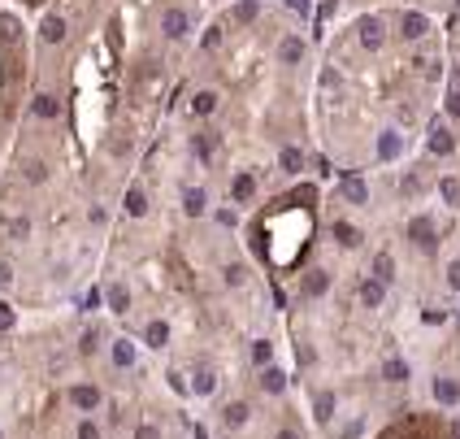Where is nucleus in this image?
<instances>
[{"label":"nucleus","mask_w":460,"mask_h":439,"mask_svg":"<svg viewBox=\"0 0 460 439\" xmlns=\"http://www.w3.org/2000/svg\"><path fill=\"white\" fill-rule=\"evenodd\" d=\"M425 148L430 153H439V157H448L452 148H456V139H452V131H448V122H430V131H425Z\"/></svg>","instance_id":"1"},{"label":"nucleus","mask_w":460,"mask_h":439,"mask_svg":"<svg viewBox=\"0 0 460 439\" xmlns=\"http://www.w3.org/2000/svg\"><path fill=\"white\" fill-rule=\"evenodd\" d=\"M408 239H413L417 248L430 252L434 243H439V231H434V222H430V218H413V222H408Z\"/></svg>","instance_id":"2"},{"label":"nucleus","mask_w":460,"mask_h":439,"mask_svg":"<svg viewBox=\"0 0 460 439\" xmlns=\"http://www.w3.org/2000/svg\"><path fill=\"white\" fill-rule=\"evenodd\" d=\"M425 31H430V18H425V13H417V9H404L400 13V35L404 40H421Z\"/></svg>","instance_id":"3"},{"label":"nucleus","mask_w":460,"mask_h":439,"mask_svg":"<svg viewBox=\"0 0 460 439\" xmlns=\"http://www.w3.org/2000/svg\"><path fill=\"white\" fill-rule=\"evenodd\" d=\"M187 13L183 9H166V13H161V31H166V40H183L187 35Z\"/></svg>","instance_id":"4"},{"label":"nucleus","mask_w":460,"mask_h":439,"mask_svg":"<svg viewBox=\"0 0 460 439\" xmlns=\"http://www.w3.org/2000/svg\"><path fill=\"white\" fill-rule=\"evenodd\" d=\"M404 153V135L396 131V126H391V131H382L378 135V161H396Z\"/></svg>","instance_id":"5"},{"label":"nucleus","mask_w":460,"mask_h":439,"mask_svg":"<svg viewBox=\"0 0 460 439\" xmlns=\"http://www.w3.org/2000/svg\"><path fill=\"white\" fill-rule=\"evenodd\" d=\"M260 18V0H235V9H230V26H248Z\"/></svg>","instance_id":"6"},{"label":"nucleus","mask_w":460,"mask_h":439,"mask_svg":"<svg viewBox=\"0 0 460 439\" xmlns=\"http://www.w3.org/2000/svg\"><path fill=\"white\" fill-rule=\"evenodd\" d=\"M70 404H74V409H96V404H100V392H96V387H87V383H74L70 387Z\"/></svg>","instance_id":"7"},{"label":"nucleus","mask_w":460,"mask_h":439,"mask_svg":"<svg viewBox=\"0 0 460 439\" xmlns=\"http://www.w3.org/2000/svg\"><path fill=\"white\" fill-rule=\"evenodd\" d=\"M356 31H360V44H365L369 53H373V48H382V40H387V35H382V22H378V18H360Z\"/></svg>","instance_id":"8"},{"label":"nucleus","mask_w":460,"mask_h":439,"mask_svg":"<svg viewBox=\"0 0 460 439\" xmlns=\"http://www.w3.org/2000/svg\"><path fill=\"white\" fill-rule=\"evenodd\" d=\"M326 287H330V274H326V270H308L300 291H304L308 300H317V296H326Z\"/></svg>","instance_id":"9"},{"label":"nucleus","mask_w":460,"mask_h":439,"mask_svg":"<svg viewBox=\"0 0 460 439\" xmlns=\"http://www.w3.org/2000/svg\"><path fill=\"white\" fill-rule=\"evenodd\" d=\"M339 191H343V196H348L352 205H369V187H365V183H360V178H356V174H343V183H339Z\"/></svg>","instance_id":"10"},{"label":"nucleus","mask_w":460,"mask_h":439,"mask_svg":"<svg viewBox=\"0 0 460 439\" xmlns=\"http://www.w3.org/2000/svg\"><path fill=\"white\" fill-rule=\"evenodd\" d=\"M278 61H283V66H295V61H304V40H300V35H287L283 44H278Z\"/></svg>","instance_id":"11"},{"label":"nucleus","mask_w":460,"mask_h":439,"mask_svg":"<svg viewBox=\"0 0 460 439\" xmlns=\"http://www.w3.org/2000/svg\"><path fill=\"white\" fill-rule=\"evenodd\" d=\"M218 144H222V139H218V131H200V135L191 139V153L200 157V161H213V153H218Z\"/></svg>","instance_id":"12"},{"label":"nucleus","mask_w":460,"mask_h":439,"mask_svg":"<svg viewBox=\"0 0 460 439\" xmlns=\"http://www.w3.org/2000/svg\"><path fill=\"white\" fill-rule=\"evenodd\" d=\"M183 209H187L191 218H200L204 209H209V191H204V187H187V191H183Z\"/></svg>","instance_id":"13"},{"label":"nucleus","mask_w":460,"mask_h":439,"mask_svg":"<svg viewBox=\"0 0 460 439\" xmlns=\"http://www.w3.org/2000/svg\"><path fill=\"white\" fill-rule=\"evenodd\" d=\"M434 400L439 404H460V383L456 379H434Z\"/></svg>","instance_id":"14"},{"label":"nucleus","mask_w":460,"mask_h":439,"mask_svg":"<svg viewBox=\"0 0 460 439\" xmlns=\"http://www.w3.org/2000/svg\"><path fill=\"white\" fill-rule=\"evenodd\" d=\"M382 296H387V287L378 283V279H365V283H360V304H365V309H378V304H382Z\"/></svg>","instance_id":"15"},{"label":"nucleus","mask_w":460,"mask_h":439,"mask_svg":"<svg viewBox=\"0 0 460 439\" xmlns=\"http://www.w3.org/2000/svg\"><path fill=\"white\" fill-rule=\"evenodd\" d=\"M105 300H109V309H113V313H126V309H130V291H126L122 283H109Z\"/></svg>","instance_id":"16"},{"label":"nucleus","mask_w":460,"mask_h":439,"mask_svg":"<svg viewBox=\"0 0 460 439\" xmlns=\"http://www.w3.org/2000/svg\"><path fill=\"white\" fill-rule=\"evenodd\" d=\"M373 279L382 283V287L396 279V261H391V252H378V257H373Z\"/></svg>","instance_id":"17"},{"label":"nucleus","mask_w":460,"mask_h":439,"mask_svg":"<svg viewBox=\"0 0 460 439\" xmlns=\"http://www.w3.org/2000/svg\"><path fill=\"white\" fill-rule=\"evenodd\" d=\"M113 365H118V370L135 365V344H130V339H118V344H113Z\"/></svg>","instance_id":"18"},{"label":"nucleus","mask_w":460,"mask_h":439,"mask_svg":"<svg viewBox=\"0 0 460 439\" xmlns=\"http://www.w3.org/2000/svg\"><path fill=\"white\" fill-rule=\"evenodd\" d=\"M30 113H35V118H57V113H61V101H57V96H35V105H30Z\"/></svg>","instance_id":"19"},{"label":"nucleus","mask_w":460,"mask_h":439,"mask_svg":"<svg viewBox=\"0 0 460 439\" xmlns=\"http://www.w3.org/2000/svg\"><path fill=\"white\" fill-rule=\"evenodd\" d=\"M143 339H148V348H166L170 344V327H166V322H148Z\"/></svg>","instance_id":"20"},{"label":"nucleus","mask_w":460,"mask_h":439,"mask_svg":"<svg viewBox=\"0 0 460 439\" xmlns=\"http://www.w3.org/2000/svg\"><path fill=\"white\" fill-rule=\"evenodd\" d=\"M252 191H256L252 174H235V187H230V196H235L239 205H248V200H252Z\"/></svg>","instance_id":"21"},{"label":"nucleus","mask_w":460,"mask_h":439,"mask_svg":"<svg viewBox=\"0 0 460 439\" xmlns=\"http://www.w3.org/2000/svg\"><path fill=\"white\" fill-rule=\"evenodd\" d=\"M39 40H44V44H61V40H65V22H61V18H44Z\"/></svg>","instance_id":"22"},{"label":"nucleus","mask_w":460,"mask_h":439,"mask_svg":"<svg viewBox=\"0 0 460 439\" xmlns=\"http://www.w3.org/2000/svg\"><path fill=\"white\" fill-rule=\"evenodd\" d=\"M313 413H317V422H330L335 418V392H317L313 396Z\"/></svg>","instance_id":"23"},{"label":"nucleus","mask_w":460,"mask_h":439,"mask_svg":"<svg viewBox=\"0 0 460 439\" xmlns=\"http://www.w3.org/2000/svg\"><path fill=\"white\" fill-rule=\"evenodd\" d=\"M382 379L387 383H404L408 379V361H404V356H391V361L382 365Z\"/></svg>","instance_id":"24"},{"label":"nucleus","mask_w":460,"mask_h":439,"mask_svg":"<svg viewBox=\"0 0 460 439\" xmlns=\"http://www.w3.org/2000/svg\"><path fill=\"white\" fill-rule=\"evenodd\" d=\"M222 422H226V427H243V422H248V404H243V400L226 404V409H222Z\"/></svg>","instance_id":"25"},{"label":"nucleus","mask_w":460,"mask_h":439,"mask_svg":"<svg viewBox=\"0 0 460 439\" xmlns=\"http://www.w3.org/2000/svg\"><path fill=\"white\" fill-rule=\"evenodd\" d=\"M126 214H130V218H143V214H148V196H143L139 187L126 191Z\"/></svg>","instance_id":"26"},{"label":"nucleus","mask_w":460,"mask_h":439,"mask_svg":"<svg viewBox=\"0 0 460 439\" xmlns=\"http://www.w3.org/2000/svg\"><path fill=\"white\" fill-rule=\"evenodd\" d=\"M260 387H265L269 396H278V392L287 387V374H283V370H274V365H265V379H260Z\"/></svg>","instance_id":"27"},{"label":"nucleus","mask_w":460,"mask_h":439,"mask_svg":"<svg viewBox=\"0 0 460 439\" xmlns=\"http://www.w3.org/2000/svg\"><path fill=\"white\" fill-rule=\"evenodd\" d=\"M278 166H283L287 174H300V170H304V153H300V148H283V157H278Z\"/></svg>","instance_id":"28"},{"label":"nucleus","mask_w":460,"mask_h":439,"mask_svg":"<svg viewBox=\"0 0 460 439\" xmlns=\"http://www.w3.org/2000/svg\"><path fill=\"white\" fill-rule=\"evenodd\" d=\"M335 239L343 243V248H356V243H360V231H356L352 222H335Z\"/></svg>","instance_id":"29"},{"label":"nucleus","mask_w":460,"mask_h":439,"mask_svg":"<svg viewBox=\"0 0 460 439\" xmlns=\"http://www.w3.org/2000/svg\"><path fill=\"white\" fill-rule=\"evenodd\" d=\"M191 109H195V113H200V118H204V113H213V109H218V92H195V101H191Z\"/></svg>","instance_id":"30"},{"label":"nucleus","mask_w":460,"mask_h":439,"mask_svg":"<svg viewBox=\"0 0 460 439\" xmlns=\"http://www.w3.org/2000/svg\"><path fill=\"white\" fill-rule=\"evenodd\" d=\"M439 196L448 205H460V178H439Z\"/></svg>","instance_id":"31"},{"label":"nucleus","mask_w":460,"mask_h":439,"mask_svg":"<svg viewBox=\"0 0 460 439\" xmlns=\"http://www.w3.org/2000/svg\"><path fill=\"white\" fill-rule=\"evenodd\" d=\"M269 356H274V344H269V339H256V344H252V361L269 365Z\"/></svg>","instance_id":"32"},{"label":"nucleus","mask_w":460,"mask_h":439,"mask_svg":"<svg viewBox=\"0 0 460 439\" xmlns=\"http://www.w3.org/2000/svg\"><path fill=\"white\" fill-rule=\"evenodd\" d=\"M18 35H22L18 18H9V13H0V40H18Z\"/></svg>","instance_id":"33"},{"label":"nucleus","mask_w":460,"mask_h":439,"mask_svg":"<svg viewBox=\"0 0 460 439\" xmlns=\"http://www.w3.org/2000/svg\"><path fill=\"white\" fill-rule=\"evenodd\" d=\"M191 387H195L200 396H209L213 387H218V379H213V370H200V374H195V383H191Z\"/></svg>","instance_id":"34"},{"label":"nucleus","mask_w":460,"mask_h":439,"mask_svg":"<svg viewBox=\"0 0 460 439\" xmlns=\"http://www.w3.org/2000/svg\"><path fill=\"white\" fill-rule=\"evenodd\" d=\"M22 174L30 178V183H44V178H48V170H44V161H26V166H22Z\"/></svg>","instance_id":"35"},{"label":"nucleus","mask_w":460,"mask_h":439,"mask_svg":"<svg viewBox=\"0 0 460 439\" xmlns=\"http://www.w3.org/2000/svg\"><path fill=\"white\" fill-rule=\"evenodd\" d=\"M243 279H248V270H243V266H226V287H239Z\"/></svg>","instance_id":"36"},{"label":"nucleus","mask_w":460,"mask_h":439,"mask_svg":"<svg viewBox=\"0 0 460 439\" xmlns=\"http://www.w3.org/2000/svg\"><path fill=\"white\" fill-rule=\"evenodd\" d=\"M360 431H365V422H360V418H352V422H348V427H343V431H339V439H360Z\"/></svg>","instance_id":"37"},{"label":"nucleus","mask_w":460,"mask_h":439,"mask_svg":"<svg viewBox=\"0 0 460 439\" xmlns=\"http://www.w3.org/2000/svg\"><path fill=\"white\" fill-rule=\"evenodd\" d=\"M200 44H204V48H209V53H213V48H218V44H222V26H209Z\"/></svg>","instance_id":"38"},{"label":"nucleus","mask_w":460,"mask_h":439,"mask_svg":"<svg viewBox=\"0 0 460 439\" xmlns=\"http://www.w3.org/2000/svg\"><path fill=\"white\" fill-rule=\"evenodd\" d=\"M78 439H100V427L96 422H78Z\"/></svg>","instance_id":"39"},{"label":"nucleus","mask_w":460,"mask_h":439,"mask_svg":"<svg viewBox=\"0 0 460 439\" xmlns=\"http://www.w3.org/2000/svg\"><path fill=\"white\" fill-rule=\"evenodd\" d=\"M218 222L226 226V231H235V226H239V214H235V209H222V214H218Z\"/></svg>","instance_id":"40"},{"label":"nucleus","mask_w":460,"mask_h":439,"mask_svg":"<svg viewBox=\"0 0 460 439\" xmlns=\"http://www.w3.org/2000/svg\"><path fill=\"white\" fill-rule=\"evenodd\" d=\"M448 118L460 122V92H456V87H452V96H448Z\"/></svg>","instance_id":"41"},{"label":"nucleus","mask_w":460,"mask_h":439,"mask_svg":"<svg viewBox=\"0 0 460 439\" xmlns=\"http://www.w3.org/2000/svg\"><path fill=\"white\" fill-rule=\"evenodd\" d=\"M448 287H452V291H460V261H452V266H448Z\"/></svg>","instance_id":"42"},{"label":"nucleus","mask_w":460,"mask_h":439,"mask_svg":"<svg viewBox=\"0 0 460 439\" xmlns=\"http://www.w3.org/2000/svg\"><path fill=\"white\" fill-rule=\"evenodd\" d=\"M96 339H100V335H96V331H87L83 339H78V348H83V352H96Z\"/></svg>","instance_id":"43"},{"label":"nucleus","mask_w":460,"mask_h":439,"mask_svg":"<svg viewBox=\"0 0 460 439\" xmlns=\"http://www.w3.org/2000/svg\"><path fill=\"white\" fill-rule=\"evenodd\" d=\"M9 327H13V309L0 304V331H9Z\"/></svg>","instance_id":"44"},{"label":"nucleus","mask_w":460,"mask_h":439,"mask_svg":"<svg viewBox=\"0 0 460 439\" xmlns=\"http://www.w3.org/2000/svg\"><path fill=\"white\" fill-rule=\"evenodd\" d=\"M417 191H421V178H417V174L404 178V196H417Z\"/></svg>","instance_id":"45"},{"label":"nucleus","mask_w":460,"mask_h":439,"mask_svg":"<svg viewBox=\"0 0 460 439\" xmlns=\"http://www.w3.org/2000/svg\"><path fill=\"white\" fill-rule=\"evenodd\" d=\"M83 309H100V291H96V287L87 291V296H83Z\"/></svg>","instance_id":"46"},{"label":"nucleus","mask_w":460,"mask_h":439,"mask_svg":"<svg viewBox=\"0 0 460 439\" xmlns=\"http://www.w3.org/2000/svg\"><path fill=\"white\" fill-rule=\"evenodd\" d=\"M9 283H13V270H9V266H0V287H9Z\"/></svg>","instance_id":"47"},{"label":"nucleus","mask_w":460,"mask_h":439,"mask_svg":"<svg viewBox=\"0 0 460 439\" xmlns=\"http://www.w3.org/2000/svg\"><path fill=\"white\" fill-rule=\"evenodd\" d=\"M135 439H157V431H152V427H139V431H135Z\"/></svg>","instance_id":"48"},{"label":"nucleus","mask_w":460,"mask_h":439,"mask_svg":"<svg viewBox=\"0 0 460 439\" xmlns=\"http://www.w3.org/2000/svg\"><path fill=\"white\" fill-rule=\"evenodd\" d=\"M287 5H291L295 13H308V0H287Z\"/></svg>","instance_id":"49"},{"label":"nucleus","mask_w":460,"mask_h":439,"mask_svg":"<svg viewBox=\"0 0 460 439\" xmlns=\"http://www.w3.org/2000/svg\"><path fill=\"white\" fill-rule=\"evenodd\" d=\"M278 439H300V435H295V431H278Z\"/></svg>","instance_id":"50"},{"label":"nucleus","mask_w":460,"mask_h":439,"mask_svg":"<svg viewBox=\"0 0 460 439\" xmlns=\"http://www.w3.org/2000/svg\"><path fill=\"white\" fill-rule=\"evenodd\" d=\"M452 78H456V92H460V61H456V74Z\"/></svg>","instance_id":"51"},{"label":"nucleus","mask_w":460,"mask_h":439,"mask_svg":"<svg viewBox=\"0 0 460 439\" xmlns=\"http://www.w3.org/2000/svg\"><path fill=\"white\" fill-rule=\"evenodd\" d=\"M0 439H5V435H0Z\"/></svg>","instance_id":"52"}]
</instances>
